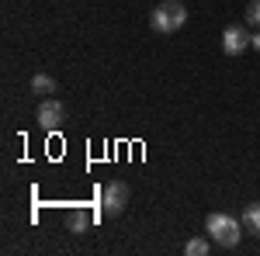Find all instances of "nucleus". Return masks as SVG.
<instances>
[{
	"label": "nucleus",
	"mask_w": 260,
	"mask_h": 256,
	"mask_svg": "<svg viewBox=\"0 0 260 256\" xmlns=\"http://www.w3.org/2000/svg\"><path fill=\"white\" fill-rule=\"evenodd\" d=\"M243 21H246V24H253V28H260V0H250V4H246Z\"/></svg>",
	"instance_id": "9d476101"
},
{
	"label": "nucleus",
	"mask_w": 260,
	"mask_h": 256,
	"mask_svg": "<svg viewBox=\"0 0 260 256\" xmlns=\"http://www.w3.org/2000/svg\"><path fill=\"white\" fill-rule=\"evenodd\" d=\"M90 222H94V215H90L87 208H77V211H70V215H66V229H70L73 236H80V232L90 229Z\"/></svg>",
	"instance_id": "423d86ee"
},
{
	"label": "nucleus",
	"mask_w": 260,
	"mask_h": 256,
	"mask_svg": "<svg viewBox=\"0 0 260 256\" xmlns=\"http://www.w3.org/2000/svg\"><path fill=\"white\" fill-rule=\"evenodd\" d=\"M39 125L45 128V132H52V128H59L62 125V118H66V107H62V100H56V97H45L39 104Z\"/></svg>",
	"instance_id": "20e7f679"
},
{
	"label": "nucleus",
	"mask_w": 260,
	"mask_h": 256,
	"mask_svg": "<svg viewBox=\"0 0 260 256\" xmlns=\"http://www.w3.org/2000/svg\"><path fill=\"white\" fill-rule=\"evenodd\" d=\"M243 232H246L243 222L236 215H229V211H212L205 218V236L212 239L215 246H222V249H236Z\"/></svg>",
	"instance_id": "f257e3e1"
},
{
	"label": "nucleus",
	"mask_w": 260,
	"mask_h": 256,
	"mask_svg": "<svg viewBox=\"0 0 260 256\" xmlns=\"http://www.w3.org/2000/svg\"><path fill=\"white\" fill-rule=\"evenodd\" d=\"M184 24H187V7L180 0H163V4L153 7V14H149V28L160 31V35H174Z\"/></svg>",
	"instance_id": "f03ea898"
},
{
	"label": "nucleus",
	"mask_w": 260,
	"mask_h": 256,
	"mask_svg": "<svg viewBox=\"0 0 260 256\" xmlns=\"http://www.w3.org/2000/svg\"><path fill=\"white\" fill-rule=\"evenodd\" d=\"M250 45H253V49L260 52V28H257V35H250Z\"/></svg>",
	"instance_id": "9b49d317"
},
{
	"label": "nucleus",
	"mask_w": 260,
	"mask_h": 256,
	"mask_svg": "<svg viewBox=\"0 0 260 256\" xmlns=\"http://www.w3.org/2000/svg\"><path fill=\"white\" fill-rule=\"evenodd\" d=\"M243 229H246V232H257L260 236V201H253V204H246V208H243Z\"/></svg>",
	"instance_id": "0eeeda50"
},
{
	"label": "nucleus",
	"mask_w": 260,
	"mask_h": 256,
	"mask_svg": "<svg viewBox=\"0 0 260 256\" xmlns=\"http://www.w3.org/2000/svg\"><path fill=\"white\" fill-rule=\"evenodd\" d=\"M31 90L42 94V97H49V94H56V80L49 77V73H35L31 77Z\"/></svg>",
	"instance_id": "1a4fd4ad"
},
{
	"label": "nucleus",
	"mask_w": 260,
	"mask_h": 256,
	"mask_svg": "<svg viewBox=\"0 0 260 256\" xmlns=\"http://www.w3.org/2000/svg\"><path fill=\"white\" fill-rule=\"evenodd\" d=\"M246 45H250V31H246L243 24H229V28L222 31V52H225V56H243Z\"/></svg>",
	"instance_id": "39448f33"
},
{
	"label": "nucleus",
	"mask_w": 260,
	"mask_h": 256,
	"mask_svg": "<svg viewBox=\"0 0 260 256\" xmlns=\"http://www.w3.org/2000/svg\"><path fill=\"white\" fill-rule=\"evenodd\" d=\"M128 197H132V191H128L125 180H108V184L101 187V211L108 218H118L121 211L128 208Z\"/></svg>",
	"instance_id": "7ed1b4c3"
},
{
	"label": "nucleus",
	"mask_w": 260,
	"mask_h": 256,
	"mask_svg": "<svg viewBox=\"0 0 260 256\" xmlns=\"http://www.w3.org/2000/svg\"><path fill=\"white\" fill-rule=\"evenodd\" d=\"M184 253H187V256H208V253H212V239H208V236L187 239V242H184Z\"/></svg>",
	"instance_id": "6e6552de"
}]
</instances>
